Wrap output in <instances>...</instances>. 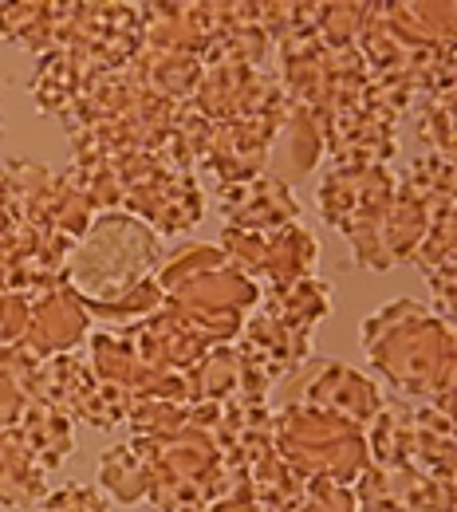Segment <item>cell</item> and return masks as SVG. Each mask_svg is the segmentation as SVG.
I'll use <instances>...</instances> for the list:
<instances>
[{"label": "cell", "instance_id": "cell-1", "mask_svg": "<svg viewBox=\"0 0 457 512\" xmlns=\"http://www.w3.org/2000/svg\"><path fill=\"white\" fill-rule=\"evenodd\" d=\"M363 351L371 367L406 394L430 398V406H454V327L418 300H391L363 320Z\"/></svg>", "mask_w": 457, "mask_h": 512}, {"label": "cell", "instance_id": "cell-2", "mask_svg": "<svg viewBox=\"0 0 457 512\" xmlns=\"http://www.w3.org/2000/svg\"><path fill=\"white\" fill-rule=\"evenodd\" d=\"M162 288V304L174 308L213 347L233 343L245 316L261 304V288L221 253L217 245H182L162 256L154 272Z\"/></svg>", "mask_w": 457, "mask_h": 512}, {"label": "cell", "instance_id": "cell-3", "mask_svg": "<svg viewBox=\"0 0 457 512\" xmlns=\"http://www.w3.org/2000/svg\"><path fill=\"white\" fill-rule=\"evenodd\" d=\"M162 256V241L146 221L119 209L99 213L67 256V284L83 300L99 304L134 288L138 280H150Z\"/></svg>", "mask_w": 457, "mask_h": 512}, {"label": "cell", "instance_id": "cell-4", "mask_svg": "<svg viewBox=\"0 0 457 512\" xmlns=\"http://www.w3.org/2000/svg\"><path fill=\"white\" fill-rule=\"evenodd\" d=\"M272 449L304 477L351 485L367 469L363 426L335 418L312 406H280L272 410Z\"/></svg>", "mask_w": 457, "mask_h": 512}, {"label": "cell", "instance_id": "cell-5", "mask_svg": "<svg viewBox=\"0 0 457 512\" xmlns=\"http://www.w3.org/2000/svg\"><path fill=\"white\" fill-rule=\"evenodd\" d=\"M217 249L261 288V296L276 292V288H288L296 280H308L316 272V260H320V241L300 221L272 229V233L225 229Z\"/></svg>", "mask_w": 457, "mask_h": 512}, {"label": "cell", "instance_id": "cell-6", "mask_svg": "<svg viewBox=\"0 0 457 512\" xmlns=\"http://www.w3.org/2000/svg\"><path fill=\"white\" fill-rule=\"evenodd\" d=\"M383 402H387V394L379 390L375 379H367L363 371H355L347 363H331V359H316V355L280 383V406H312V410H324L335 418H347L363 430L383 410Z\"/></svg>", "mask_w": 457, "mask_h": 512}, {"label": "cell", "instance_id": "cell-7", "mask_svg": "<svg viewBox=\"0 0 457 512\" xmlns=\"http://www.w3.org/2000/svg\"><path fill=\"white\" fill-rule=\"evenodd\" d=\"M394 190H398V174L391 166H351V170L335 166L324 178L316 201H320V217L327 225H335L355 245L379 225Z\"/></svg>", "mask_w": 457, "mask_h": 512}, {"label": "cell", "instance_id": "cell-8", "mask_svg": "<svg viewBox=\"0 0 457 512\" xmlns=\"http://www.w3.org/2000/svg\"><path fill=\"white\" fill-rule=\"evenodd\" d=\"M351 497L359 512H454V485L410 465H367L351 481Z\"/></svg>", "mask_w": 457, "mask_h": 512}, {"label": "cell", "instance_id": "cell-9", "mask_svg": "<svg viewBox=\"0 0 457 512\" xmlns=\"http://www.w3.org/2000/svg\"><path fill=\"white\" fill-rule=\"evenodd\" d=\"M87 335H91V316H87L83 296L71 284H56L28 300V327L20 339V347L28 355H36V359L67 355Z\"/></svg>", "mask_w": 457, "mask_h": 512}, {"label": "cell", "instance_id": "cell-10", "mask_svg": "<svg viewBox=\"0 0 457 512\" xmlns=\"http://www.w3.org/2000/svg\"><path fill=\"white\" fill-rule=\"evenodd\" d=\"M237 339H241L237 351L245 355V363H249L268 386L284 383L296 367H304V363L312 359V335L288 327L280 316H272L264 304H257V308L245 316Z\"/></svg>", "mask_w": 457, "mask_h": 512}, {"label": "cell", "instance_id": "cell-11", "mask_svg": "<svg viewBox=\"0 0 457 512\" xmlns=\"http://www.w3.org/2000/svg\"><path fill=\"white\" fill-rule=\"evenodd\" d=\"M221 213H225L229 229L272 233V229H284V225L300 221V201L292 197V190L284 182L257 174L249 182L221 186Z\"/></svg>", "mask_w": 457, "mask_h": 512}, {"label": "cell", "instance_id": "cell-12", "mask_svg": "<svg viewBox=\"0 0 457 512\" xmlns=\"http://www.w3.org/2000/svg\"><path fill=\"white\" fill-rule=\"evenodd\" d=\"M320 158H324V130H320V123L300 103H288V111L280 115V123L268 138L264 174L284 182V186H292L296 178L316 170Z\"/></svg>", "mask_w": 457, "mask_h": 512}, {"label": "cell", "instance_id": "cell-13", "mask_svg": "<svg viewBox=\"0 0 457 512\" xmlns=\"http://www.w3.org/2000/svg\"><path fill=\"white\" fill-rule=\"evenodd\" d=\"M186 386H190V402H213V406H225V402H233L241 394H268L272 390L245 363V355L233 343L209 347L186 371Z\"/></svg>", "mask_w": 457, "mask_h": 512}, {"label": "cell", "instance_id": "cell-14", "mask_svg": "<svg viewBox=\"0 0 457 512\" xmlns=\"http://www.w3.org/2000/svg\"><path fill=\"white\" fill-rule=\"evenodd\" d=\"M95 371L87 363V355L67 351V355H52L40 359L36 367V383H32V402H44L52 410H60L67 418L79 414V406L87 402V394L95 390Z\"/></svg>", "mask_w": 457, "mask_h": 512}, {"label": "cell", "instance_id": "cell-15", "mask_svg": "<svg viewBox=\"0 0 457 512\" xmlns=\"http://www.w3.org/2000/svg\"><path fill=\"white\" fill-rule=\"evenodd\" d=\"M410 469L430 481L454 485V414L438 406H414V438H410Z\"/></svg>", "mask_w": 457, "mask_h": 512}, {"label": "cell", "instance_id": "cell-16", "mask_svg": "<svg viewBox=\"0 0 457 512\" xmlns=\"http://www.w3.org/2000/svg\"><path fill=\"white\" fill-rule=\"evenodd\" d=\"M12 430H16V438L24 442V449L36 457V465L44 473H56L71 457V449H75L71 418L52 410V406H44V402H28V410L20 414V422Z\"/></svg>", "mask_w": 457, "mask_h": 512}, {"label": "cell", "instance_id": "cell-17", "mask_svg": "<svg viewBox=\"0 0 457 512\" xmlns=\"http://www.w3.org/2000/svg\"><path fill=\"white\" fill-rule=\"evenodd\" d=\"M48 477L36 457L24 449L16 430H0V505L4 509H36L48 493Z\"/></svg>", "mask_w": 457, "mask_h": 512}, {"label": "cell", "instance_id": "cell-18", "mask_svg": "<svg viewBox=\"0 0 457 512\" xmlns=\"http://www.w3.org/2000/svg\"><path fill=\"white\" fill-rule=\"evenodd\" d=\"M261 304L272 316H280L288 327H296V331H304V335H316V327L331 316V288H327L324 280L308 276V280H296V284H288V288L264 292Z\"/></svg>", "mask_w": 457, "mask_h": 512}, {"label": "cell", "instance_id": "cell-19", "mask_svg": "<svg viewBox=\"0 0 457 512\" xmlns=\"http://www.w3.org/2000/svg\"><path fill=\"white\" fill-rule=\"evenodd\" d=\"M367 438V465H410V438H414V406L387 398L383 410L363 430Z\"/></svg>", "mask_w": 457, "mask_h": 512}, {"label": "cell", "instance_id": "cell-20", "mask_svg": "<svg viewBox=\"0 0 457 512\" xmlns=\"http://www.w3.org/2000/svg\"><path fill=\"white\" fill-rule=\"evenodd\" d=\"M67 4H0V36L32 52H48L64 36Z\"/></svg>", "mask_w": 457, "mask_h": 512}, {"label": "cell", "instance_id": "cell-21", "mask_svg": "<svg viewBox=\"0 0 457 512\" xmlns=\"http://www.w3.org/2000/svg\"><path fill=\"white\" fill-rule=\"evenodd\" d=\"M99 489L111 501H123V505H134V501L146 497V489H150V461H146L142 438L103 453V461H99Z\"/></svg>", "mask_w": 457, "mask_h": 512}, {"label": "cell", "instance_id": "cell-22", "mask_svg": "<svg viewBox=\"0 0 457 512\" xmlns=\"http://www.w3.org/2000/svg\"><path fill=\"white\" fill-rule=\"evenodd\" d=\"M245 477H249V489H253L257 505L268 512H288L300 501V493L308 489V481L276 449H268L261 461H253Z\"/></svg>", "mask_w": 457, "mask_h": 512}, {"label": "cell", "instance_id": "cell-23", "mask_svg": "<svg viewBox=\"0 0 457 512\" xmlns=\"http://www.w3.org/2000/svg\"><path fill=\"white\" fill-rule=\"evenodd\" d=\"M83 304H87L91 323H103V331H127L134 323L150 320L162 308V288L150 276V280H138L127 292L111 296V300H99V304L95 300H83Z\"/></svg>", "mask_w": 457, "mask_h": 512}, {"label": "cell", "instance_id": "cell-24", "mask_svg": "<svg viewBox=\"0 0 457 512\" xmlns=\"http://www.w3.org/2000/svg\"><path fill=\"white\" fill-rule=\"evenodd\" d=\"M36 367H40V359L28 355L20 343L0 347V430H12L20 422V414L28 410Z\"/></svg>", "mask_w": 457, "mask_h": 512}, {"label": "cell", "instance_id": "cell-25", "mask_svg": "<svg viewBox=\"0 0 457 512\" xmlns=\"http://www.w3.org/2000/svg\"><path fill=\"white\" fill-rule=\"evenodd\" d=\"M131 406H134V394H127L123 386L115 383H95V390L87 394V402L79 406V422H87V426H95V430H115L119 422H127L131 418Z\"/></svg>", "mask_w": 457, "mask_h": 512}, {"label": "cell", "instance_id": "cell-26", "mask_svg": "<svg viewBox=\"0 0 457 512\" xmlns=\"http://www.w3.org/2000/svg\"><path fill=\"white\" fill-rule=\"evenodd\" d=\"M32 512H111V497L99 485H64L48 489Z\"/></svg>", "mask_w": 457, "mask_h": 512}, {"label": "cell", "instance_id": "cell-27", "mask_svg": "<svg viewBox=\"0 0 457 512\" xmlns=\"http://www.w3.org/2000/svg\"><path fill=\"white\" fill-rule=\"evenodd\" d=\"M28 327V300L20 292H0V347H16Z\"/></svg>", "mask_w": 457, "mask_h": 512}]
</instances>
